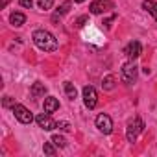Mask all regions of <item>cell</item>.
<instances>
[{
	"label": "cell",
	"instance_id": "obj_17",
	"mask_svg": "<svg viewBox=\"0 0 157 157\" xmlns=\"http://www.w3.org/2000/svg\"><path fill=\"white\" fill-rule=\"evenodd\" d=\"M52 142H54L56 146H59V148H65V146H67V139L61 137V135H54V137H52Z\"/></svg>",
	"mask_w": 157,
	"mask_h": 157
},
{
	"label": "cell",
	"instance_id": "obj_14",
	"mask_svg": "<svg viewBox=\"0 0 157 157\" xmlns=\"http://www.w3.org/2000/svg\"><path fill=\"white\" fill-rule=\"evenodd\" d=\"M142 8L157 21V2H153V0H144V2H142Z\"/></svg>",
	"mask_w": 157,
	"mask_h": 157
},
{
	"label": "cell",
	"instance_id": "obj_15",
	"mask_svg": "<svg viewBox=\"0 0 157 157\" xmlns=\"http://www.w3.org/2000/svg\"><path fill=\"white\" fill-rule=\"evenodd\" d=\"M102 87H104L105 91L115 89V76H105V78H104V82H102Z\"/></svg>",
	"mask_w": 157,
	"mask_h": 157
},
{
	"label": "cell",
	"instance_id": "obj_9",
	"mask_svg": "<svg viewBox=\"0 0 157 157\" xmlns=\"http://www.w3.org/2000/svg\"><path fill=\"white\" fill-rule=\"evenodd\" d=\"M124 54L129 57V59H137L140 54H142V44L139 41H131L126 48H124Z\"/></svg>",
	"mask_w": 157,
	"mask_h": 157
},
{
	"label": "cell",
	"instance_id": "obj_4",
	"mask_svg": "<svg viewBox=\"0 0 157 157\" xmlns=\"http://www.w3.org/2000/svg\"><path fill=\"white\" fill-rule=\"evenodd\" d=\"M82 96H83V104H85L87 109H94L96 107V104H98V93H96L94 87L85 85L83 91H82Z\"/></svg>",
	"mask_w": 157,
	"mask_h": 157
},
{
	"label": "cell",
	"instance_id": "obj_20",
	"mask_svg": "<svg viewBox=\"0 0 157 157\" xmlns=\"http://www.w3.org/2000/svg\"><path fill=\"white\" fill-rule=\"evenodd\" d=\"M87 22H89V17H87V15H82V17H78V21H76V28H83Z\"/></svg>",
	"mask_w": 157,
	"mask_h": 157
},
{
	"label": "cell",
	"instance_id": "obj_13",
	"mask_svg": "<svg viewBox=\"0 0 157 157\" xmlns=\"http://www.w3.org/2000/svg\"><path fill=\"white\" fill-rule=\"evenodd\" d=\"M63 89H65V94H67L68 100H76L78 91H76V85H74L72 82H65V83H63Z\"/></svg>",
	"mask_w": 157,
	"mask_h": 157
},
{
	"label": "cell",
	"instance_id": "obj_16",
	"mask_svg": "<svg viewBox=\"0 0 157 157\" xmlns=\"http://www.w3.org/2000/svg\"><path fill=\"white\" fill-rule=\"evenodd\" d=\"M43 151L46 153V155H50V157H54L57 151H56V146H54V142H44V146H43Z\"/></svg>",
	"mask_w": 157,
	"mask_h": 157
},
{
	"label": "cell",
	"instance_id": "obj_8",
	"mask_svg": "<svg viewBox=\"0 0 157 157\" xmlns=\"http://www.w3.org/2000/svg\"><path fill=\"white\" fill-rule=\"evenodd\" d=\"M35 122H37V126H39L41 129H44V131H52V129L57 128V122L52 120L48 113H41V115H37V117H35Z\"/></svg>",
	"mask_w": 157,
	"mask_h": 157
},
{
	"label": "cell",
	"instance_id": "obj_19",
	"mask_svg": "<svg viewBox=\"0 0 157 157\" xmlns=\"http://www.w3.org/2000/svg\"><path fill=\"white\" fill-rule=\"evenodd\" d=\"M37 6L41 10H50L54 6V0H37Z\"/></svg>",
	"mask_w": 157,
	"mask_h": 157
},
{
	"label": "cell",
	"instance_id": "obj_7",
	"mask_svg": "<svg viewBox=\"0 0 157 157\" xmlns=\"http://www.w3.org/2000/svg\"><path fill=\"white\" fill-rule=\"evenodd\" d=\"M89 10H91L93 15H102V13H107V11L115 10V4L111 0H94Z\"/></svg>",
	"mask_w": 157,
	"mask_h": 157
},
{
	"label": "cell",
	"instance_id": "obj_24",
	"mask_svg": "<svg viewBox=\"0 0 157 157\" xmlns=\"http://www.w3.org/2000/svg\"><path fill=\"white\" fill-rule=\"evenodd\" d=\"M8 2H10V0H2V8H4V6H6Z\"/></svg>",
	"mask_w": 157,
	"mask_h": 157
},
{
	"label": "cell",
	"instance_id": "obj_5",
	"mask_svg": "<svg viewBox=\"0 0 157 157\" xmlns=\"http://www.w3.org/2000/svg\"><path fill=\"white\" fill-rule=\"evenodd\" d=\"M11 109H13L15 118H17L21 124H32V122H33V115L30 113L28 107H24V105H21V104H15Z\"/></svg>",
	"mask_w": 157,
	"mask_h": 157
},
{
	"label": "cell",
	"instance_id": "obj_12",
	"mask_svg": "<svg viewBox=\"0 0 157 157\" xmlns=\"http://www.w3.org/2000/svg\"><path fill=\"white\" fill-rule=\"evenodd\" d=\"M10 22H11L15 28H21V26L26 22V15H24V13L15 11V13H11V15H10Z\"/></svg>",
	"mask_w": 157,
	"mask_h": 157
},
{
	"label": "cell",
	"instance_id": "obj_18",
	"mask_svg": "<svg viewBox=\"0 0 157 157\" xmlns=\"http://www.w3.org/2000/svg\"><path fill=\"white\" fill-rule=\"evenodd\" d=\"M70 6H72V2H65V4H61V6L57 8V15H67V13L70 11Z\"/></svg>",
	"mask_w": 157,
	"mask_h": 157
},
{
	"label": "cell",
	"instance_id": "obj_1",
	"mask_svg": "<svg viewBox=\"0 0 157 157\" xmlns=\"http://www.w3.org/2000/svg\"><path fill=\"white\" fill-rule=\"evenodd\" d=\"M35 46L43 52H54L57 50V39L54 33H50L48 30H35L33 35H32Z\"/></svg>",
	"mask_w": 157,
	"mask_h": 157
},
{
	"label": "cell",
	"instance_id": "obj_23",
	"mask_svg": "<svg viewBox=\"0 0 157 157\" xmlns=\"http://www.w3.org/2000/svg\"><path fill=\"white\" fill-rule=\"evenodd\" d=\"M57 128L63 129V131H70V124L68 122H57Z\"/></svg>",
	"mask_w": 157,
	"mask_h": 157
},
{
	"label": "cell",
	"instance_id": "obj_3",
	"mask_svg": "<svg viewBox=\"0 0 157 157\" xmlns=\"http://www.w3.org/2000/svg\"><path fill=\"white\" fill-rule=\"evenodd\" d=\"M137 76H139V67L133 63V61H128L122 65V70H120V78H122V82L126 85H131L137 82Z\"/></svg>",
	"mask_w": 157,
	"mask_h": 157
},
{
	"label": "cell",
	"instance_id": "obj_11",
	"mask_svg": "<svg viewBox=\"0 0 157 157\" xmlns=\"http://www.w3.org/2000/svg\"><path fill=\"white\" fill-rule=\"evenodd\" d=\"M30 94H32L33 98H41V96H44V94H46V87H44V83L35 82V83L32 85V89H30Z\"/></svg>",
	"mask_w": 157,
	"mask_h": 157
},
{
	"label": "cell",
	"instance_id": "obj_21",
	"mask_svg": "<svg viewBox=\"0 0 157 157\" xmlns=\"http://www.w3.org/2000/svg\"><path fill=\"white\" fill-rule=\"evenodd\" d=\"M2 105H4V107H13V105H15V100H13L11 96H4Z\"/></svg>",
	"mask_w": 157,
	"mask_h": 157
},
{
	"label": "cell",
	"instance_id": "obj_6",
	"mask_svg": "<svg viewBox=\"0 0 157 157\" xmlns=\"http://www.w3.org/2000/svg\"><path fill=\"white\" fill-rule=\"evenodd\" d=\"M94 124H96L98 131H100V133H104V135H109V133L113 131V120H111V117H109V115H105V113L98 115V117H96V120H94Z\"/></svg>",
	"mask_w": 157,
	"mask_h": 157
},
{
	"label": "cell",
	"instance_id": "obj_10",
	"mask_svg": "<svg viewBox=\"0 0 157 157\" xmlns=\"http://www.w3.org/2000/svg\"><path fill=\"white\" fill-rule=\"evenodd\" d=\"M43 109H44V113H48V115L56 113V111L59 109V100H57L56 96H46V98H44V104H43Z\"/></svg>",
	"mask_w": 157,
	"mask_h": 157
},
{
	"label": "cell",
	"instance_id": "obj_25",
	"mask_svg": "<svg viewBox=\"0 0 157 157\" xmlns=\"http://www.w3.org/2000/svg\"><path fill=\"white\" fill-rule=\"evenodd\" d=\"M74 2H76V4H82V2H85V0H74Z\"/></svg>",
	"mask_w": 157,
	"mask_h": 157
},
{
	"label": "cell",
	"instance_id": "obj_22",
	"mask_svg": "<svg viewBox=\"0 0 157 157\" xmlns=\"http://www.w3.org/2000/svg\"><path fill=\"white\" fill-rule=\"evenodd\" d=\"M19 4H21L22 8H26V10H32V6H33V0H19Z\"/></svg>",
	"mask_w": 157,
	"mask_h": 157
},
{
	"label": "cell",
	"instance_id": "obj_2",
	"mask_svg": "<svg viewBox=\"0 0 157 157\" xmlns=\"http://www.w3.org/2000/svg\"><path fill=\"white\" fill-rule=\"evenodd\" d=\"M142 129H144V122H142V118H139V117H135V118H131L129 122H128V128H126V139H128V142H137V137L142 133Z\"/></svg>",
	"mask_w": 157,
	"mask_h": 157
}]
</instances>
